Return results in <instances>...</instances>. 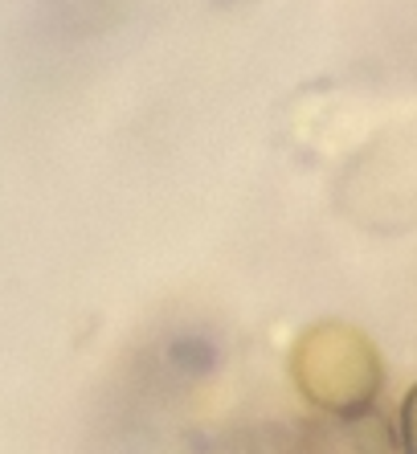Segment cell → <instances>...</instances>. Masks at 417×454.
<instances>
[{
    "mask_svg": "<svg viewBox=\"0 0 417 454\" xmlns=\"http://www.w3.org/2000/svg\"><path fill=\"white\" fill-rule=\"evenodd\" d=\"M295 385L332 418L365 413L381 389V356L365 332L348 324H319L303 332L291 356Z\"/></svg>",
    "mask_w": 417,
    "mask_h": 454,
    "instance_id": "cell-1",
    "label": "cell"
},
{
    "mask_svg": "<svg viewBox=\"0 0 417 454\" xmlns=\"http://www.w3.org/2000/svg\"><path fill=\"white\" fill-rule=\"evenodd\" d=\"M401 446H405V454H417V385L401 402Z\"/></svg>",
    "mask_w": 417,
    "mask_h": 454,
    "instance_id": "cell-2",
    "label": "cell"
}]
</instances>
